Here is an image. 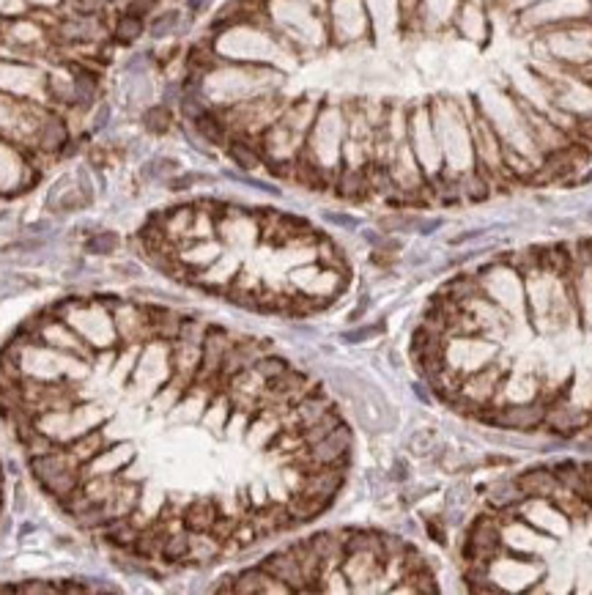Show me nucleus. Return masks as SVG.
Listing matches in <instances>:
<instances>
[{"mask_svg":"<svg viewBox=\"0 0 592 595\" xmlns=\"http://www.w3.org/2000/svg\"><path fill=\"white\" fill-rule=\"evenodd\" d=\"M30 469L41 488L61 502L74 497L82 486V464L69 452V447H53L47 452L30 455Z\"/></svg>","mask_w":592,"mask_h":595,"instance_id":"1","label":"nucleus"},{"mask_svg":"<svg viewBox=\"0 0 592 595\" xmlns=\"http://www.w3.org/2000/svg\"><path fill=\"white\" fill-rule=\"evenodd\" d=\"M351 445H354V434L346 423H340L332 434H326L315 445L304 447L296 458L302 464V472L313 469V466H346V461L351 455Z\"/></svg>","mask_w":592,"mask_h":595,"instance_id":"2","label":"nucleus"},{"mask_svg":"<svg viewBox=\"0 0 592 595\" xmlns=\"http://www.w3.org/2000/svg\"><path fill=\"white\" fill-rule=\"evenodd\" d=\"M269 576H275L277 582H283L291 593H304L307 582H304V574L299 568V560L294 557L291 549H280V551H272L266 554L261 562H258Z\"/></svg>","mask_w":592,"mask_h":595,"instance_id":"3","label":"nucleus"},{"mask_svg":"<svg viewBox=\"0 0 592 595\" xmlns=\"http://www.w3.org/2000/svg\"><path fill=\"white\" fill-rule=\"evenodd\" d=\"M516 483L526 500H551L557 494V488H559V480L554 477L551 466L526 469V472L516 475Z\"/></svg>","mask_w":592,"mask_h":595,"instance_id":"4","label":"nucleus"},{"mask_svg":"<svg viewBox=\"0 0 592 595\" xmlns=\"http://www.w3.org/2000/svg\"><path fill=\"white\" fill-rule=\"evenodd\" d=\"M233 593L239 595H255V593H291L283 582H277L275 576H269L261 565L244 568L241 574L233 576Z\"/></svg>","mask_w":592,"mask_h":595,"instance_id":"5","label":"nucleus"},{"mask_svg":"<svg viewBox=\"0 0 592 595\" xmlns=\"http://www.w3.org/2000/svg\"><path fill=\"white\" fill-rule=\"evenodd\" d=\"M526 497L521 494V488H518L516 477H499L497 483H491L488 488H485V502H488V508L491 511H497V513H508V511H513L516 505H521Z\"/></svg>","mask_w":592,"mask_h":595,"instance_id":"6","label":"nucleus"},{"mask_svg":"<svg viewBox=\"0 0 592 595\" xmlns=\"http://www.w3.org/2000/svg\"><path fill=\"white\" fill-rule=\"evenodd\" d=\"M220 519V511L212 500H195L192 505L184 508L181 513V527L187 532H212V527Z\"/></svg>","mask_w":592,"mask_h":595,"instance_id":"7","label":"nucleus"},{"mask_svg":"<svg viewBox=\"0 0 592 595\" xmlns=\"http://www.w3.org/2000/svg\"><path fill=\"white\" fill-rule=\"evenodd\" d=\"M104 447H107V442H104L102 428H88V431H82L72 445H69V452H72L82 466H88V464H91V461H93Z\"/></svg>","mask_w":592,"mask_h":595,"instance_id":"8","label":"nucleus"},{"mask_svg":"<svg viewBox=\"0 0 592 595\" xmlns=\"http://www.w3.org/2000/svg\"><path fill=\"white\" fill-rule=\"evenodd\" d=\"M189 546H192V532L187 529H178V532H165L162 538V549H159V557L165 562H184L189 560Z\"/></svg>","mask_w":592,"mask_h":595,"instance_id":"9","label":"nucleus"},{"mask_svg":"<svg viewBox=\"0 0 592 595\" xmlns=\"http://www.w3.org/2000/svg\"><path fill=\"white\" fill-rule=\"evenodd\" d=\"M192 121H195V129L201 132V138H206L209 143H222V140H225V127H222V121L214 113L203 110V113H198Z\"/></svg>","mask_w":592,"mask_h":595,"instance_id":"10","label":"nucleus"},{"mask_svg":"<svg viewBox=\"0 0 592 595\" xmlns=\"http://www.w3.org/2000/svg\"><path fill=\"white\" fill-rule=\"evenodd\" d=\"M115 247H118V233H113V230H99V233L88 236L82 244V250L88 255H110V253H115Z\"/></svg>","mask_w":592,"mask_h":595,"instance_id":"11","label":"nucleus"},{"mask_svg":"<svg viewBox=\"0 0 592 595\" xmlns=\"http://www.w3.org/2000/svg\"><path fill=\"white\" fill-rule=\"evenodd\" d=\"M291 368V363L288 360H283V357H277V354H261L258 360H255V365H252V371L258 373L263 381H269V378H275V376H280V373H286Z\"/></svg>","mask_w":592,"mask_h":595,"instance_id":"12","label":"nucleus"},{"mask_svg":"<svg viewBox=\"0 0 592 595\" xmlns=\"http://www.w3.org/2000/svg\"><path fill=\"white\" fill-rule=\"evenodd\" d=\"M115 33H118V42H135L140 33H143V19L140 17H135V14H127L121 22H118V28H115Z\"/></svg>","mask_w":592,"mask_h":595,"instance_id":"13","label":"nucleus"},{"mask_svg":"<svg viewBox=\"0 0 592 595\" xmlns=\"http://www.w3.org/2000/svg\"><path fill=\"white\" fill-rule=\"evenodd\" d=\"M230 156H233V162L239 165V167H244V170H250V167H258V154L250 149V146H244L241 140L239 143H233L230 146Z\"/></svg>","mask_w":592,"mask_h":595,"instance_id":"14","label":"nucleus"},{"mask_svg":"<svg viewBox=\"0 0 592 595\" xmlns=\"http://www.w3.org/2000/svg\"><path fill=\"white\" fill-rule=\"evenodd\" d=\"M434 445H436V431H431V428H420V431L411 437V447H414V452H417V455L431 452Z\"/></svg>","mask_w":592,"mask_h":595,"instance_id":"15","label":"nucleus"},{"mask_svg":"<svg viewBox=\"0 0 592 595\" xmlns=\"http://www.w3.org/2000/svg\"><path fill=\"white\" fill-rule=\"evenodd\" d=\"M146 127L151 132H165L170 127V113L167 107H154L146 113Z\"/></svg>","mask_w":592,"mask_h":595,"instance_id":"16","label":"nucleus"},{"mask_svg":"<svg viewBox=\"0 0 592 595\" xmlns=\"http://www.w3.org/2000/svg\"><path fill=\"white\" fill-rule=\"evenodd\" d=\"M384 329V324H376V327H360V329H349V332H343V340L346 343H362V340H368L373 335H378Z\"/></svg>","mask_w":592,"mask_h":595,"instance_id":"17","label":"nucleus"},{"mask_svg":"<svg viewBox=\"0 0 592 595\" xmlns=\"http://www.w3.org/2000/svg\"><path fill=\"white\" fill-rule=\"evenodd\" d=\"M176 22H178V14H176V11L162 14V17L151 25V33H154V36H165V33H170V30L176 28Z\"/></svg>","mask_w":592,"mask_h":595,"instance_id":"18","label":"nucleus"},{"mask_svg":"<svg viewBox=\"0 0 592 595\" xmlns=\"http://www.w3.org/2000/svg\"><path fill=\"white\" fill-rule=\"evenodd\" d=\"M17 593H58V587H53V585H19L17 587Z\"/></svg>","mask_w":592,"mask_h":595,"instance_id":"19","label":"nucleus"},{"mask_svg":"<svg viewBox=\"0 0 592 595\" xmlns=\"http://www.w3.org/2000/svg\"><path fill=\"white\" fill-rule=\"evenodd\" d=\"M154 6V0H132V6H129V11L127 14H135V17H143L148 8Z\"/></svg>","mask_w":592,"mask_h":595,"instance_id":"20","label":"nucleus"},{"mask_svg":"<svg viewBox=\"0 0 592 595\" xmlns=\"http://www.w3.org/2000/svg\"><path fill=\"white\" fill-rule=\"evenodd\" d=\"M326 220L343 225V228H357V220H354V217H346V214H326Z\"/></svg>","mask_w":592,"mask_h":595,"instance_id":"21","label":"nucleus"},{"mask_svg":"<svg viewBox=\"0 0 592 595\" xmlns=\"http://www.w3.org/2000/svg\"><path fill=\"white\" fill-rule=\"evenodd\" d=\"M409 477V469H406V461H395V466H392V480H406Z\"/></svg>","mask_w":592,"mask_h":595,"instance_id":"22","label":"nucleus"},{"mask_svg":"<svg viewBox=\"0 0 592 595\" xmlns=\"http://www.w3.org/2000/svg\"><path fill=\"white\" fill-rule=\"evenodd\" d=\"M480 236H483V230H469V233L455 236V239H452V244H463V241H472V239H480Z\"/></svg>","mask_w":592,"mask_h":595,"instance_id":"23","label":"nucleus"},{"mask_svg":"<svg viewBox=\"0 0 592 595\" xmlns=\"http://www.w3.org/2000/svg\"><path fill=\"white\" fill-rule=\"evenodd\" d=\"M414 392H417V398H423L425 403H431V395H428V390H425V384H420V381H417V384H414Z\"/></svg>","mask_w":592,"mask_h":595,"instance_id":"24","label":"nucleus"},{"mask_svg":"<svg viewBox=\"0 0 592 595\" xmlns=\"http://www.w3.org/2000/svg\"><path fill=\"white\" fill-rule=\"evenodd\" d=\"M206 6V0H189V8L192 11H198V8H203Z\"/></svg>","mask_w":592,"mask_h":595,"instance_id":"25","label":"nucleus"}]
</instances>
